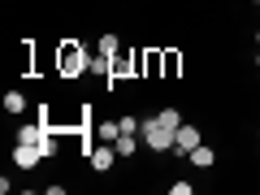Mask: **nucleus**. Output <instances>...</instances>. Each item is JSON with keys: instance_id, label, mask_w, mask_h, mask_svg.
<instances>
[{"instance_id": "obj_8", "label": "nucleus", "mask_w": 260, "mask_h": 195, "mask_svg": "<svg viewBox=\"0 0 260 195\" xmlns=\"http://www.w3.org/2000/svg\"><path fill=\"white\" fill-rule=\"evenodd\" d=\"M186 160H191L195 169H213V165H217V148H204V143H200V148H195Z\"/></svg>"}, {"instance_id": "obj_9", "label": "nucleus", "mask_w": 260, "mask_h": 195, "mask_svg": "<svg viewBox=\"0 0 260 195\" xmlns=\"http://www.w3.org/2000/svg\"><path fill=\"white\" fill-rule=\"evenodd\" d=\"M113 148H117V156H135V152L143 148V139H139V135H121V139L113 143Z\"/></svg>"}, {"instance_id": "obj_4", "label": "nucleus", "mask_w": 260, "mask_h": 195, "mask_svg": "<svg viewBox=\"0 0 260 195\" xmlns=\"http://www.w3.org/2000/svg\"><path fill=\"white\" fill-rule=\"evenodd\" d=\"M87 160H91V169H95V174H109V169H113V160H117V148H113V143H95Z\"/></svg>"}, {"instance_id": "obj_15", "label": "nucleus", "mask_w": 260, "mask_h": 195, "mask_svg": "<svg viewBox=\"0 0 260 195\" xmlns=\"http://www.w3.org/2000/svg\"><path fill=\"white\" fill-rule=\"evenodd\" d=\"M256 48H260V26H256Z\"/></svg>"}, {"instance_id": "obj_14", "label": "nucleus", "mask_w": 260, "mask_h": 195, "mask_svg": "<svg viewBox=\"0 0 260 195\" xmlns=\"http://www.w3.org/2000/svg\"><path fill=\"white\" fill-rule=\"evenodd\" d=\"M169 195H191V182H169Z\"/></svg>"}, {"instance_id": "obj_3", "label": "nucleus", "mask_w": 260, "mask_h": 195, "mask_svg": "<svg viewBox=\"0 0 260 195\" xmlns=\"http://www.w3.org/2000/svg\"><path fill=\"white\" fill-rule=\"evenodd\" d=\"M200 143H204V135H200V126H191V121H182V126L174 130V156H191Z\"/></svg>"}, {"instance_id": "obj_17", "label": "nucleus", "mask_w": 260, "mask_h": 195, "mask_svg": "<svg viewBox=\"0 0 260 195\" xmlns=\"http://www.w3.org/2000/svg\"><path fill=\"white\" fill-rule=\"evenodd\" d=\"M251 5H260V0H251Z\"/></svg>"}, {"instance_id": "obj_1", "label": "nucleus", "mask_w": 260, "mask_h": 195, "mask_svg": "<svg viewBox=\"0 0 260 195\" xmlns=\"http://www.w3.org/2000/svg\"><path fill=\"white\" fill-rule=\"evenodd\" d=\"M87 70H91V52H87V44L65 39L61 52H56V74H61V78H83Z\"/></svg>"}, {"instance_id": "obj_18", "label": "nucleus", "mask_w": 260, "mask_h": 195, "mask_svg": "<svg viewBox=\"0 0 260 195\" xmlns=\"http://www.w3.org/2000/svg\"><path fill=\"white\" fill-rule=\"evenodd\" d=\"M256 139H260V135H256Z\"/></svg>"}, {"instance_id": "obj_5", "label": "nucleus", "mask_w": 260, "mask_h": 195, "mask_svg": "<svg viewBox=\"0 0 260 195\" xmlns=\"http://www.w3.org/2000/svg\"><path fill=\"white\" fill-rule=\"evenodd\" d=\"M139 74L160 78V48H143V52H139Z\"/></svg>"}, {"instance_id": "obj_16", "label": "nucleus", "mask_w": 260, "mask_h": 195, "mask_svg": "<svg viewBox=\"0 0 260 195\" xmlns=\"http://www.w3.org/2000/svg\"><path fill=\"white\" fill-rule=\"evenodd\" d=\"M256 70H260V52H256Z\"/></svg>"}, {"instance_id": "obj_11", "label": "nucleus", "mask_w": 260, "mask_h": 195, "mask_svg": "<svg viewBox=\"0 0 260 195\" xmlns=\"http://www.w3.org/2000/svg\"><path fill=\"white\" fill-rule=\"evenodd\" d=\"M156 117H160V121H165V126H169V130H178V126H182V113H178V109H160V113H156Z\"/></svg>"}, {"instance_id": "obj_6", "label": "nucleus", "mask_w": 260, "mask_h": 195, "mask_svg": "<svg viewBox=\"0 0 260 195\" xmlns=\"http://www.w3.org/2000/svg\"><path fill=\"white\" fill-rule=\"evenodd\" d=\"M178 70H182V52L178 48H165L160 52V78H178Z\"/></svg>"}, {"instance_id": "obj_12", "label": "nucleus", "mask_w": 260, "mask_h": 195, "mask_svg": "<svg viewBox=\"0 0 260 195\" xmlns=\"http://www.w3.org/2000/svg\"><path fill=\"white\" fill-rule=\"evenodd\" d=\"M117 48H121L117 35H104V39H100V52H104V56H117Z\"/></svg>"}, {"instance_id": "obj_10", "label": "nucleus", "mask_w": 260, "mask_h": 195, "mask_svg": "<svg viewBox=\"0 0 260 195\" xmlns=\"http://www.w3.org/2000/svg\"><path fill=\"white\" fill-rule=\"evenodd\" d=\"M26 109V95L22 91H5V113H22Z\"/></svg>"}, {"instance_id": "obj_7", "label": "nucleus", "mask_w": 260, "mask_h": 195, "mask_svg": "<svg viewBox=\"0 0 260 195\" xmlns=\"http://www.w3.org/2000/svg\"><path fill=\"white\" fill-rule=\"evenodd\" d=\"M117 139H121V121H117V117L95 126V143H117Z\"/></svg>"}, {"instance_id": "obj_13", "label": "nucleus", "mask_w": 260, "mask_h": 195, "mask_svg": "<svg viewBox=\"0 0 260 195\" xmlns=\"http://www.w3.org/2000/svg\"><path fill=\"white\" fill-rule=\"evenodd\" d=\"M117 121H121V135H139V126H143L139 117H117Z\"/></svg>"}, {"instance_id": "obj_2", "label": "nucleus", "mask_w": 260, "mask_h": 195, "mask_svg": "<svg viewBox=\"0 0 260 195\" xmlns=\"http://www.w3.org/2000/svg\"><path fill=\"white\" fill-rule=\"evenodd\" d=\"M139 139H143V148H148V152H174V130H169L160 117H143Z\"/></svg>"}]
</instances>
